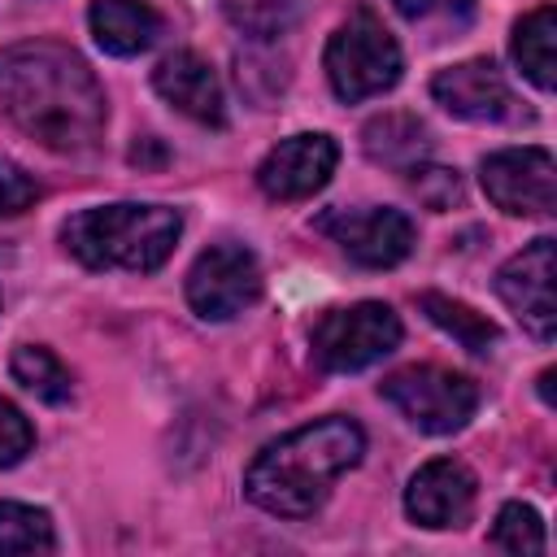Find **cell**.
<instances>
[{
    "mask_svg": "<svg viewBox=\"0 0 557 557\" xmlns=\"http://www.w3.org/2000/svg\"><path fill=\"white\" fill-rule=\"evenodd\" d=\"M0 109L52 152L91 148L109 117L91 65L57 39L0 48Z\"/></svg>",
    "mask_w": 557,
    "mask_h": 557,
    "instance_id": "obj_1",
    "label": "cell"
},
{
    "mask_svg": "<svg viewBox=\"0 0 557 557\" xmlns=\"http://www.w3.org/2000/svg\"><path fill=\"white\" fill-rule=\"evenodd\" d=\"M361 453L366 435L352 418H318L265 444L244 470V492L265 513L309 518L331 496V483L361 461Z\"/></svg>",
    "mask_w": 557,
    "mask_h": 557,
    "instance_id": "obj_2",
    "label": "cell"
},
{
    "mask_svg": "<svg viewBox=\"0 0 557 557\" xmlns=\"http://www.w3.org/2000/svg\"><path fill=\"white\" fill-rule=\"evenodd\" d=\"M178 235H183L178 209L139 205V200L96 205V209L74 213L61 226L65 252L78 257L87 270H135V274L165 265Z\"/></svg>",
    "mask_w": 557,
    "mask_h": 557,
    "instance_id": "obj_3",
    "label": "cell"
},
{
    "mask_svg": "<svg viewBox=\"0 0 557 557\" xmlns=\"http://www.w3.org/2000/svg\"><path fill=\"white\" fill-rule=\"evenodd\" d=\"M322 65H326L331 91H335L344 104L383 96L387 87L400 83V70H405L396 39H392V35L383 30V22H374L370 13L348 17V22L331 35Z\"/></svg>",
    "mask_w": 557,
    "mask_h": 557,
    "instance_id": "obj_4",
    "label": "cell"
},
{
    "mask_svg": "<svg viewBox=\"0 0 557 557\" xmlns=\"http://www.w3.org/2000/svg\"><path fill=\"white\" fill-rule=\"evenodd\" d=\"M383 400L418 431L426 435H453L461 431L474 409H479V387L474 379L440 366H405L379 383Z\"/></svg>",
    "mask_w": 557,
    "mask_h": 557,
    "instance_id": "obj_5",
    "label": "cell"
},
{
    "mask_svg": "<svg viewBox=\"0 0 557 557\" xmlns=\"http://www.w3.org/2000/svg\"><path fill=\"white\" fill-rule=\"evenodd\" d=\"M313 361L331 374H352L374 366L400 344V318L383 300H357L348 309H331L313 326Z\"/></svg>",
    "mask_w": 557,
    "mask_h": 557,
    "instance_id": "obj_6",
    "label": "cell"
},
{
    "mask_svg": "<svg viewBox=\"0 0 557 557\" xmlns=\"http://www.w3.org/2000/svg\"><path fill=\"white\" fill-rule=\"evenodd\" d=\"M261 296V265L244 244H213L187 270V305L205 322H226L257 305Z\"/></svg>",
    "mask_w": 557,
    "mask_h": 557,
    "instance_id": "obj_7",
    "label": "cell"
},
{
    "mask_svg": "<svg viewBox=\"0 0 557 557\" xmlns=\"http://www.w3.org/2000/svg\"><path fill=\"white\" fill-rule=\"evenodd\" d=\"M483 191L513 218H548L557 205V161L548 148H500L483 157Z\"/></svg>",
    "mask_w": 557,
    "mask_h": 557,
    "instance_id": "obj_8",
    "label": "cell"
},
{
    "mask_svg": "<svg viewBox=\"0 0 557 557\" xmlns=\"http://www.w3.org/2000/svg\"><path fill=\"white\" fill-rule=\"evenodd\" d=\"M553 270H557V244L548 235L531 239L522 252H513L496 270V296L509 305V313L522 322V331L535 335L540 344H553V335H557Z\"/></svg>",
    "mask_w": 557,
    "mask_h": 557,
    "instance_id": "obj_9",
    "label": "cell"
},
{
    "mask_svg": "<svg viewBox=\"0 0 557 557\" xmlns=\"http://www.w3.org/2000/svg\"><path fill=\"white\" fill-rule=\"evenodd\" d=\"M318 231L331 235L357 265L387 270L409 257L413 248V222L400 209H331L318 218Z\"/></svg>",
    "mask_w": 557,
    "mask_h": 557,
    "instance_id": "obj_10",
    "label": "cell"
},
{
    "mask_svg": "<svg viewBox=\"0 0 557 557\" xmlns=\"http://www.w3.org/2000/svg\"><path fill=\"white\" fill-rule=\"evenodd\" d=\"M335 161H339V148L331 135L300 131V135L278 139L265 152V161L257 165V183L270 200H305L331 183Z\"/></svg>",
    "mask_w": 557,
    "mask_h": 557,
    "instance_id": "obj_11",
    "label": "cell"
},
{
    "mask_svg": "<svg viewBox=\"0 0 557 557\" xmlns=\"http://www.w3.org/2000/svg\"><path fill=\"white\" fill-rule=\"evenodd\" d=\"M431 96L435 104H444L453 117H466V122H513L518 117V100L505 74L496 70V61L487 57L440 70L431 78Z\"/></svg>",
    "mask_w": 557,
    "mask_h": 557,
    "instance_id": "obj_12",
    "label": "cell"
},
{
    "mask_svg": "<svg viewBox=\"0 0 557 557\" xmlns=\"http://www.w3.org/2000/svg\"><path fill=\"white\" fill-rule=\"evenodd\" d=\"M474 496H479V483H474L470 466H461L453 457H435L422 470H413V479L405 487V513L418 527L448 531L474 513Z\"/></svg>",
    "mask_w": 557,
    "mask_h": 557,
    "instance_id": "obj_13",
    "label": "cell"
},
{
    "mask_svg": "<svg viewBox=\"0 0 557 557\" xmlns=\"http://www.w3.org/2000/svg\"><path fill=\"white\" fill-rule=\"evenodd\" d=\"M152 87L165 104H174L178 113H187L200 126H222L226 122V100H222V83L209 70V61H200L196 52H174L152 70Z\"/></svg>",
    "mask_w": 557,
    "mask_h": 557,
    "instance_id": "obj_14",
    "label": "cell"
},
{
    "mask_svg": "<svg viewBox=\"0 0 557 557\" xmlns=\"http://www.w3.org/2000/svg\"><path fill=\"white\" fill-rule=\"evenodd\" d=\"M91 35L109 57H139L157 44L161 17L144 0H91Z\"/></svg>",
    "mask_w": 557,
    "mask_h": 557,
    "instance_id": "obj_15",
    "label": "cell"
},
{
    "mask_svg": "<svg viewBox=\"0 0 557 557\" xmlns=\"http://www.w3.org/2000/svg\"><path fill=\"white\" fill-rule=\"evenodd\" d=\"M513 65L522 70L527 83L540 91H553V70H557V13L553 4L531 9L513 26Z\"/></svg>",
    "mask_w": 557,
    "mask_h": 557,
    "instance_id": "obj_16",
    "label": "cell"
},
{
    "mask_svg": "<svg viewBox=\"0 0 557 557\" xmlns=\"http://www.w3.org/2000/svg\"><path fill=\"white\" fill-rule=\"evenodd\" d=\"M431 139H426V126L413 117V113H383L366 126V152L379 161V165H396V170H413L422 157H426Z\"/></svg>",
    "mask_w": 557,
    "mask_h": 557,
    "instance_id": "obj_17",
    "label": "cell"
},
{
    "mask_svg": "<svg viewBox=\"0 0 557 557\" xmlns=\"http://www.w3.org/2000/svg\"><path fill=\"white\" fill-rule=\"evenodd\" d=\"M418 309L444 331V335H453L466 352H492V344L500 339V331H496V322L492 318H483L479 309H470V305H461V300H453V296H440V292H422L418 296Z\"/></svg>",
    "mask_w": 557,
    "mask_h": 557,
    "instance_id": "obj_18",
    "label": "cell"
},
{
    "mask_svg": "<svg viewBox=\"0 0 557 557\" xmlns=\"http://www.w3.org/2000/svg\"><path fill=\"white\" fill-rule=\"evenodd\" d=\"M222 13L239 35L270 44L300 22L305 0H222Z\"/></svg>",
    "mask_w": 557,
    "mask_h": 557,
    "instance_id": "obj_19",
    "label": "cell"
},
{
    "mask_svg": "<svg viewBox=\"0 0 557 557\" xmlns=\"http://www.w3.org/2000/svg\"><path fill=\"white\" fill-rule=\"evenodd\" d=\"M9 370H13V379H17L30 396H39V400H48V405H65V400H70V370L61 366V357H57L52 348L22 344V348L13 352V361H9Z\"/></svg>",
    "mask_w": 557,
    "mask_h": 557,
    "instance_id": "obj_20",
    "label": "cell"
},
{
    "mask_svg": "<svg viewBox=\"0 0 557 557\" xmlns=\"http://www.w3.org/2000/svg\"><path fill=\"white\" fill-rule=\"evenodd\" d=\"M52 518L22 500H0V553H52Z\"/></svg>",
    "mask_w": 557,
    "mask_h": 557,
    "instance_id": "obj_21",
    "label": "cell"
},
{
    "mask_svg": "<svg viewBox=\"0 0 557 557\" xmlns=\"http://www.w3.org/2000/svg\"><path fill=\"white\" fill-rule=\"evenodd\" d=\"M492 544L505 548V553H513V557H522V553H544L548 540H544V522H540V513H535L531 505H522V500H509V505L496 513Z\"/></svg>",
    "mask_w": 557,
    "mask_h": 557,
    "instance_id": "obj_22",
    "label": "cell"
},
{
    "mask_svg": "<svg viewBox=\"0 0 557 557\" xmlns=\"http://www.w3.org/2000/svg\"><path fill=\"white\" fill-rule=\"evenodd\" d=\"M413 178V191H418V200L426 205V209H435V213H444V209H453L457 200H461V178H457V170H444V165H413L409 170Z\"/></svg>",
    "mask_w": 557,
    "mask_h": 557,
    "instance_id": "obj_23",
    "label": "cell"
},
{
    "mask_svg": "<svg viewBox=\"0 0 557 557\" xmlns=\"http://www.w3.org/2000/svg\"><path fill=\"white\" fill-rule=\"evenodd\" d=\"M35 444V431L26 422V413L13 400H0V470L17 466Z\"/></svg>",
    "mask_w": 557,
    "mask_h": 557,
    "instance_id": "obj_24",
    "label": "cell"
},
{
    "mask_svg": "<svg viewBox=\"0 0 557 557\" xmlns=\"http://www.w3.org/2000/svg\"><path fill=\"white\" fill-rule=\"evenodd\" d=\"M39 200V183L17 165L0 157V218H13L22 209H30Z\"/></svg>",
    "mask_w": 557,
    "mask_h": 557,
    "instance_id": "obj_25",
    "label": "cell"
},
{
    "mask_svg": "<svg viewBox=\"0 0 557 557\" xmlns=\"http://www.w3.org/2000/svg\"><path fill=\"white\" fill-rule=\"evenodd\" d=\"M400 17L409 22H431V17H453V13H470V0H392Z\"/></svg>",
    "mask_w": 557,
    "mask_h": 557,
    "instance_id": "obj_26",
    "label": "cell"
},
{
    "mask_svg": "<svg viewBox=\"0 0 557 557\" xmlns=\"http://www.w3.org/2000/svg\"><path fill=\"white\" fill-rule=\"evenodd\" d=\"M161 161H165V148H161L152 135L131 148V165H161Z\"/></svg>",
    "mask_w": 557,
    "mask_h": 557,
    "instance_id": "obj_27",
    "label": "cell"
},
{
    "mask_svg": "<svg viewBox=\"0 0 557 557\" xmlns=\"http://www.w3.org/2000/svg\"><path fill=\"white\" fill-rule=\"evenodd\" d=\"M540 396H544V405H557V396H553V370L540 374Z\"/></svg>",
    "mask_w": 557,
    "mask_h": 557,
    "instance_id": "obj_28",
    "label": "cell"
}]
</instances>
